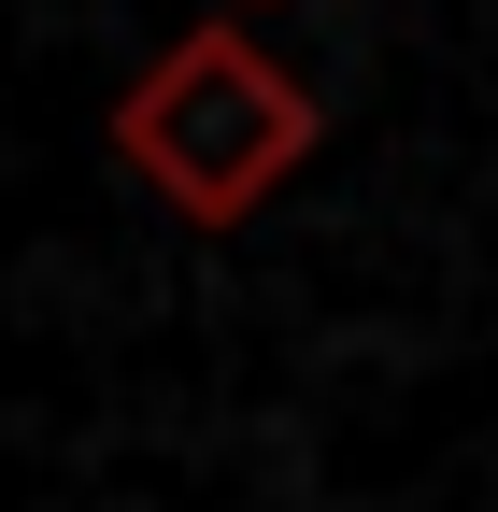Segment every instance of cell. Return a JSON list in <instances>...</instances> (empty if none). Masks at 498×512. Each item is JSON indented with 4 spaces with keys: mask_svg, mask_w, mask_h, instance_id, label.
I'll return each mask as SVG.
<instances>
[{
    "mask_svg": "<svg viewBox=\"0 0 498 512\" xmlns=\"http://www.w3.org/2000/svg\"><path fill=\"white\" fill-rule=\"evenodd\" d=\"M114 157H129L185 228H242L271 185L314 157V86L242 29H185L157 72L114 100Z\"/></svg>",
    "mask_w": 498,
    "mask_h": 512,
    "instance_id": "1",
    "label": "cell"
}]
</instances>
